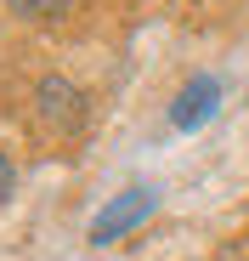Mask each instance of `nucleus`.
<instances>
[{"label":"nucleus","mask_w":249,"mask_h":261,"mask_svg":"<svg viewBox=\"0 0 249 261\" xmlns=\"http://www.w3.org/2000/svg\"><path fill=\"white\" fill-rule=\"evenodd\" d=\"M34 119L51 130V137H79L85 130V119H91V97L79 91L74 80H63V74H46L34 85Z\"/></svg>","instance_id":"obj_1"},{"label":"nucleus","mask_w":249,"mask_h":261,"mask_svg":"<svg viewBox=\"0 0 249 261\" xmlns=\"http://www.w3.org/2000/svg\"><path fill=\"white\" fill-rule=\"evenodd\" d=\"M153 210H159V193H153V188H124V193H113V199L91 216V244H119L124 233H136Z\"/></svg>","instance_id":"obj_2"},{"label":"nucleus","mask_w":249,"mask_h":261,"mask_svg":"<svg viewBox=\"0 0 249 261\" xmlns=\"http://www.w3.org/2000/svg\"><path fill=\"white\" fill-rule=\"evenodd\" d=\"M215 108H221V80L215 74H193L176 91V102H170V125L176 130H204L215 119Z\"/></svg>","instance_id":"obj_3"},{"label":"nucleus","mask_w":249,"mask_h":261,"mask_svg":"<svg viewBox=\"0 0 249 261\" xmlns=\"http://www.w3.org/2000/svg\"><path fill=\"white\" fill-rule=\"evenodd\" d=\"M12 6V17H23V23H57L74 0H6Z\"/></svg>","instance_id":"obj_4"},{"label":"nucleus","mask_w":249,"mask_h":261,"mask_svg":"<svg viewBox=\"0 0 249 261\" xmlns=\"http://www.w3.org/2000/svg\"><path fill=\"white\" fill-rule=\"evenodd\" d=\"M17 188V165H12V153H0V199H6Z\"/></svg>","instance_id":"obj_5"},{"label":"nucleus","mask_w":249,"mask_h":261,"mask_svg":"<svg viewBox=\"0 0 249 261\" xmlns=\"http://www.w3.org/2000/svg\"><path fill=\"white\" fill-rule=\"evenodd\" d=\"M221 261H243V255H238V250H227V255H221Z\"/></svg>","instance_id":"obj_6"}]
</instances>
